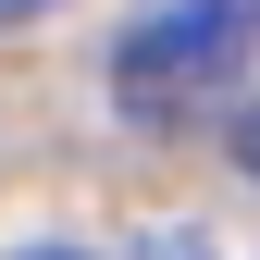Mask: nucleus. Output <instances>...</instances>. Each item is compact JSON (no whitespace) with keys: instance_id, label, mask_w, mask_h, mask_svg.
Returning <instances> with one entry per match:
<instances>
[{"instance_id":"20e7f679","label":"nucleus","mask_w":260,"mask_h":260,"mask_svg":"<svg viewBox=\"0 0 260 260\" xmlns=\"http://www.w3.org/2000/svg\"><path fill=\"white\" fill-rule=\"evenodd\" d=\"M13 260H75V248H13Z\"/></svg>"},{"instance_id":"7ed1b4c3","label":"nucleus","mask_w":260,"mask_h":260,"mask_svg":"<svg viewBox=\"0 0 260 260\" xmlns=\"http://www.w3.org/2000/svg\"><path fill=\"white\" fill-rule=\"evenodd\" d=\"M236 161H248V174H260V112H248V124H236Z\"/></svg>"},{"instance_id":"f03ea898","label":"nucleus","mask_w":260,"mask_h":260,"mask_svg":"<svg viewBox=\"0 0 260 260\" xmlns=\"http://www.w3.org/2000/svg\"><path fill=\"white\" fill-rule=\"evenodd\" d=\"M38 13H62V0H0V25H38Z\"/></svg>"},{"instance_id":"f257e3e1","label":"nucleus","mask_w":260,"mask_h":260,"mask_svg":"<svg viewBox=\"0 0 260 260\" xmlns=\"http://www.w3.org/2000/svg\"><path fill=\"white\" fill-rule=\"evenodd\" d=\"M248 50H260V0H137V25L112 38V100L137 124H174Z\"/></svg>"}]
</instances>
